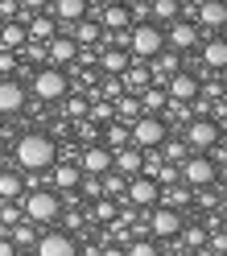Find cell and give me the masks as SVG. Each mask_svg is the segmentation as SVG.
Masks as SVG:
<instances>
[{
    "label": "cell",
    "mask_w": 227,
    "mask_h": 256,
    "mask_svg": "<svg viewBox=\"0 0 227 256\" xmlns=\"http://www.w3.org/2000/svg\"><path fill=\"white\" fill-rule=\"evenodd\" d=\"M87 4H91V12H95V8H104V4H108V0H87Z\"/></svg>",
    "instance_id": "cell-46"
},
{
    "label": "cell",
    "mask_w": 227,
    "mask_h": 256,
    "mask_svg": "<svg viewBox=\"0 0 227 256\" xmlns=\"http://www.w3.org/2000/svg\"><path fill=\"white\" fill-rule=\"evenodd\" d=\"M186 145L190 153H206L219 145V120H206V116H194L186 124Z\"/></svg>",
    "instance_id": "cell-7"
},
{
    "label": "cell",
    "mask_w": 227,
    "mask_h": 256,
    "mask_svg": "<svg viewBox=\"0 0 227 256\" xmlns=\"http://www.w3.org/2000/svg\"><path fill=\"white\" fill-rule=\"evenodd\" d=\"M149 62H153V66H149L153 83H166L170 74H178V70H182V58H178V50H161V54H153Z\"/></svg>",
    "instance_id": "cell-21"
},
{
    "label": "cell",
    "mask_w": 227,
    "mask_h": 256,
    "mask_svg": "<svg viewBox=\"0 0 227 256\" xmlns=\"http://www.w3.org/2000/svg\"><path fill=\"white\" fill-rule=\"evenodd\" d=\"M83 174H91V178H104V174L112 170V149L108 145H91L83 153V166H78Z\"/></svg>",
    "instance_id": "cell-20"
},
{
    "label": "cell",
    "mask_w": 227,
    "mask_h": 256,
    "mask_svg": "<svg viewBox=\"0 0 227 256\" xmlns=\"http://www.w3.org/2000/svg\"><path fill=\"white\" fill-rule=\"evenodd\" d=\"M219 211H223V215H227V194H223V202H219Z\"/></svg>",
    "instance_id": "cell-47"
},
{
    "label": "cell",
    "mask_w": 227,
    "mask_h": 256,
    "mask_svg": "<svg viewBox=\"0 0 227 256\" xmlns=\"http://www.w3.org/2000/svg\"><path fill=\"white\" fill-rule=\"evenodd\" d=\"M17 21H25L29 42H50V38L58 34V21H54V17H46V12H42V17H38V12H21Z\"/></svg>",
    "instance_id": "cell-18"
},
{
    "label": "cell",
    "mask_w": 227,
    "mask_h": 256,
    "mask_svg": "<svg viewBox=\"0 0 227 256\" xmlns=\"http://www.w3.org/2000/svg\"><path fill=\"white\" fill-rule=\"evenodd\" d=\"M21 219H25V211H21V206H12V198L0 202V223H21Z\"/></svg>",
    "instance_id": "cell-39"
},
{
    "label": "cell",
    "mask_w": 227,
    "mask_h": 256,
    "mask_svg": "<svg viewBox=\"0 0 227 256\" xmlns=\"http://www.w3.org/2000/svg\"><path fill=\"white\" fill-rule=\"evenodd\" d=\"M21 108H25V87L17 78H0V116H12Z\"/></svg>",
    "instance_id": "cell-19"
},
{
    "label": "cell",
    "mask_w": 227,
    "mask_h": 256,
    "mask_svg": "<svg viewBox=\"0 0 227 256\" xmlns=\"http://www.w3.org/2000/svg\"><path fill=\"white\" fill-rule=\"evenodd\" d=\"M149 232L157 240H174L178 232H182V211H178V206H157V211L149 215Z\"/></svg>",
    "instance_id": "cell-12"
},
{
    "label": "cell",
    "mask_w": 227,
    "mask_h": 256,
    "mask_svg": "<svg viewBox=\"0 0 227 256\" xmlns=\"http://www.w3.org/2000/svg\"><path fill=\"white\" fill-rule=\"evenodd\" d=\"M116 116V108L112 104H100V108H91V120H112Z\"/></svg>",
    "instance_id": "cell-43"
},
{
    "label": "cell",
    "mask_w": 227,
    "mask_h": 256,
    "mask_svg": "<svg viewBox=\"0 0 227 256\" xmlns=\"http://www.w3.org/2000/svg\"><path fill=\"white\" fill-rule=\"evenodd\" d=\"M194 4H198V0H194Z\"/></svg>",
    "instance_id": "cell-49"
},
{
    "label": "cell",
    "mask_w": 227,
    "mask_h": 256,
    "mask_svg": "<svg viewBox=\"0 0 227 256\" xmlns=\"http://www.w3.org/2000/svg\"><path fill=\"white\" fill-rule=\"evenodd\" d=\"M198 25H206V29H223L227 25V0H198L194 8H186Z\"/></svg>",
    "instance_id": "cell-13"
},
{
    "label": "cell",
    "mask_w": 227,
    "mask_h": 256,
    "mask_svg": "<svg viewBox=\"0 0 227 256\" xmlns=\"http://www.w3.org/2000/svg\"><path fill=\"white\" fill-rule=\"evenodd\" d=\"M0 256H17V244H12L8 236H0Z\"/></svg>",
    "instance_id": "cell-44"
},
{
    "label": "cell",
    "mask_w": 227,
    "mask_h": 256,
    "mask_svg": "<svg viewBox=\"0 0 227 256\" xmlns=\"http://www.w3.org/2000/svg\"><path fill=\"white\" fill-rule=\"evenodd\" d=\"M166 95L178 100V104H190V100H198V95H202V78L194 74V70H178V74L166 78Z\"/></svg>",
    "instance_id": "cell-9"
},
{
    "label": "cell",
    "mask_w": 227,
    "mask_h": 256,
    "mask_svg": "<svg viewBox=\"0 0 227 256\" xmlns=\"http://www.w3.org/2000/svg\"><path fill=\"white\" fill-rule=\"evenodd\" d=\"M124 202H128V206H157V202H161V186H157V178H149V174L128 178V186H124Z\"/></svg>",
    "instance_id": "cell-8"
},
{
    "label": "cell",
    "mask_w": 227,
    "mask_h": 256,
    "mask_svg": "<svg viewBox=\"0 0 227 256\" xmlns=\"http://www.w3.org/2000/svg\"><path fill=\"white\" fill-rule=\"evenodd\" d=\"M87 17H95L104 29H112V34H124L128 29V21H132V8L124 4V0H108L104 8H95V12H87Z\"/></svg>",
    "instance_id": "cell-10"
},
{
    "label": "cell",
    "mask_w": 227,
    "mask_h": 256,
    "mask_svg": "<svg viewBox=\"0 0 227 256\" xmlns=\"http://www.w3.org/2000/svg\"><path fill=\"white\" fill-rule=\"evenodd\" d=\"M112 170L124 174V178H136V174L144 170V149H136V145H120V149H112Z\"/></svg>",
    "instance_id": "cell-14"
},
{
    "label": "cell",
    "mask_w": 227,
    "mask_h": 256,
    "mask_svg": "<svg viewBox=\"0 0 227 256\" xmlns=\"http://www.w3.org/2000/svg\"><path fill=\"white\" fill-rule=\"evenodd\" d=\"M136 100H140V112H149V116H161V112H166V104H170L166 83H149V87L136 95Z\"/></svg>",
    "instance_id": "cell-22"
},
{
    "label": "cell",
    "mask_w": 227,
    "mask_h": 256,
    "mask_svg": "<svg viewBox=\"0 0 227 256\" xmlns=\"http://www.w3.org/2000/svg\"><path fill=\"white\" fill-rule=\"evenodd\" d=\"M149 83H153V74H149V66H140V62L124 70V87H128V95H140Z\"/></svg>",
    "instance_id": "cell-29"
},
{
    "label": "cell",
    "mask_w": 227,
    "mask_h": 256,
    "mask_svg": "<svg viewBox=\"0 0 227 256\" xmlns=\"http://www.w3.org/2000/svg\"><path fill=\"white\" fill-rule=\"evenodd\" d=\"M223 104H227V87H223Z\"/></svg>",
    "instance_id": "cell-48"
},
{
    "label": "cell",
    "mask_w": 227,
    "mask_h": 256,
    "mask_svg": "<svg viewBox=\"0 0 227 256\" xmlns=\"http://www.w3.org/2000/svg\"><path fill=\"white\" fill-rule=\"evenodd\" d=\"M25 42H29L25 21H8V25H0V50H21Z\"/></svg>",
    "instance_id": "cell-26"
},
{
    "label": "cell",
    "mask_w": 227,
    "mask_h": 256,
    "mask_svg": "<svg viewBox=\"0 0 227 256\" xmlns=\"http://www.w3.org/2000/svg\"><path fill=\"white\" fill-rule=\"evenodd\" d=\"M104 190H108V194H124V186H128V178H124V174H104V182H100Z\"/></svg>",
    "instance_id": "cell-37"
},
{
    "label": "cell",
    "mask_w": 227,
    "mask_h": 256,
    "mask_svg": "<svg viewBox=\"0 0 227 256\" xmlns=\"http://www.w3.org/2000/svg\"><path fill=\"white\" fill-rule=\"evenodd\" d=\"M34 248H38V256H78V244L70 232H46V236H38Z\"/></svg>",
    "instance_id": "cell-11"
},
{
    "label": "cell",
    "mask_w": 227,
    "mask_h": 256,
    "mask_svg": "<svg viewBox=\"0 0 227 256\" xmlns=\"http://www.w3.org/2000/svg\"><path fill=\"white\" fill-rule=\"evenodd\" d=\"M166 46L170 50H194L198 46V25L194 21H170V29H166Z\"/></svg>",
    "instance_id": "cell-16"
},
{
    "label": "cell",
    "mask_w": 227,
    "mask_h": 256,
    "mask_svg": "<svg viewBox=\"0 0 227 256\" xmlns=\"http://www.w3.org/2000/svg\"><path fill=\"white\" fill-rule=\"evenodd\" d=\"M120 145H132L128 124H112V128H108V149H120Z\"/></svg>",
    "instance_id": "cell-35"
},
{
    "label": "cell",
    "mask_w": 227,
    "mask_h": 256,
    "mask_svg": "<svg viewBox=\"0 0 227 256\" xmlns=\"http://www.w3.org/2000/svg\"><path fill=\"white\" fill-rule=\"evenodd\" d=\"M178 236H186L190 248H202L206 244V228H186V223H182V232H178Z\"/></svg>",
    "instance_id": "cell-38"
},
{
    "label": "cell",
    "mask_w": 227,
    "mask_h": 256,
    "mask_svg": "<svg viewBox=\"0 0 227 256\" xmlns=\"http://www.w3.org/2000/svg\"><path fill=\"white\" fill-rule=\"evenodd\" d=\"M100 66L108 74H124L128 66H132V54H128L124 46H108V50H100Z\"/></svg>",
    "instance_id": "cell-23"
},
{
    "label": "cell",
    "mask_w": 227,
    "mask_h": 256,
    "mask_svg": "<svg viewBox=\"0 0 227 256\" xmlns=\"http://www.w3.org/2000/svg\"><path fill=\"white\" fill-rule=\"evenodd\" d=\"M161 50H166V29H161L157 21H140V25L128 29V54H132L136 62H149Z\"/></svg>",
    "instance_id": "cell-2"
},
{
    "label": "cell",
    "mask_w": 227,
    "mask_h": 256,
    "mask_svg": "<svg viewBox=\"0 0 227 256\" xmlns=\"http://www.w3.org/2000/svg\"><path fill=\"white\" fill-rule=\"evenodd\" d=\"M50 0H21V12H46Z\"/></svg>",
    "instance_id": "cell-42"
},
{
    "label": "cell",
    "mask_w": 227,
    "mask_h": 256,
    "mask_svg": "<svg viewBox=\"0 0 227 256\" xmlns=\"http://www.w3.org/2000/svg\"><path fill=\"white\" fill-rule=\"evenodd\" d=\"M78 182H83V170H78V166H66V162H62V166L54 170V186H58V190H74Z\"/></svg>",
    "instance_id": "cell-30"
},
{
    "label": "cell",
    "mask_w": 227,
    "mask_h": 256,
    "mask_svg": "<svg viewBox=\"0 0 227 256\" xmlns=\"http://www.w3.org/2000/svg\"><path fill=\"white\" fill-rule=\"evenodd\" d=\"M66 91H70V74L62 66H42L34 74V95H38V100L54 104V100H66Z\"/></svg>",
    "instance_id": "cell-6"
},
{
    "label": "cell",
    "mask_w": 227,
    "mask_h": 256,
    "mask_svg": "<svg viewBox=\"0 0 227 256\" xmlns=\"http://www.w3.org/2000/svg\"><path fill=\"white\" fill-rule=\"evenodd\" d=\"M116 116H120V124H132L136 116H144V112H140V100H136V95H124V100L116 104Z\"/></svg>",
    "instance_id": "cell-32"
},
{
    "label": "cell",
    "mask_w": 227,
    "mask_h": 256,
    "mask_svg": "<svg viewBox=\"0 0 227 256\" xmlns=\"http://www.w3.org/2000/svg\"><path fill=\"white\" fill-rule=\"evenodd\" d=\"M128 136H132L136 149H157L161 140L170 136V124L161 116H149V112H144V116H136L132 124H128Z\"/></svg>",
    "instance_id": "cell-4"
},
{
    "label": "cell",
    "mask_w": 227,
    "mask_h": 256,
    "mask_svg": "<svg viewBox=\"0 0 227 256\" xmlns=\"http://www.w3.org/2000/svg\"><path fill=\"white\" fill-rule=\"evenodd\" d=\"M206 244H210V252H215V256H227V236H223V232L206 236Z\"/></svg>",
    "instance_id": "cell-41"
},
{
    "label": "cell",
    "mask_w": 227,
    "mask_h": 256,
    "mask_svg": "<svg viewBox=\"0 0 227 256\" xmlns=\"http://www.w3.org/2000/svg\"><path fill=\"white\" fill-rule=\"evenodd\" d=\"M54 157H58V145H54V136H46V132H25L17 140V166L29 170V174L50 170Z\"/></svg>",
    "instance_id": "cell-1"
},
{
    "label": "cell",
    "mask_w": 227,
    "mask_h": 256,
    "mask_svg": "<svg viewBox=\"0 0 227 256\" xmlns=\"http://www.w3.org/2000/svg\"><path fill=\"white\" fill-rule=\"evenodd\" d=\"M91 219H100V223H112V219H116V202H112V198H100V202L91 206Z\"/></svg>",
    "instance_id": "cell-36"
},
{
    "label": "cell",
    "mask_w": 227,
    "mask_h": 256,
    "mask_svg": "<svg viewBox=\"0 0 227 256\" xmlns=\"http://www.w3.org/2000/svg\"><path fill=\"white\" fill-rule=\"evenodd\" d=\"M153 178H157V186H174V182H178V166H161Z\"/></svg>",
    "instance_id": "cell-40"
},
{
    "label": "cell",
    "mask_w": 227,
    "mask_h": 256,
    "mask_svg": "<svg viewBox=\"0 0 227 256\" xmlns=\"http://www.w3.org/2000/svg\"><path fill=\"white\" fill-rule=\"evenodd\" d=\"M70 38H74L78 46H100V42H104V25L95 21V17H83V21L70 25Z\"/></svg>",
    "instance_id": "cell-24"
},
{
    "label": "cell",
    "mask_w": 227,
    "mask_h": 256,
    "mask_svg": "<svg viewBox=\"0 0 227 256\" xmlns=\"http://www.w3.org/2000/svg\"><path fill=\"white\" fill-rule=\"evenodd\" d=\"M149 12H153L157 25H170V21L182 17V0H149Z\"/></svg>",
    "instance_id": "cell-28"
},
{
    "label": "cell",
    "mask_w": 227,
    "mask_h": 256,
    "mask_svg": "<svg viewBox=\"0 0 227 256\" xmlns=\"http://www.w3.org/2000/svg\"><path fill=\"white\" fill-rule=\"evenodd\" d=\"M157 149H161V157H170L174 166H178V162H186V157H190V145H186V140H170V136H166V140H161Z\"/></svg>",
    "instance_id": "cell-31"
},
{
    "label": "cell",
    "mask_w": 227,
    "mask_h": 256,
    "mask_svg": "<svg viewBox=\"0 0 227 256\" xmlns=\"http://www.w3.org/2000/svg\"><path fill=\"white\" fill-rule=\"evenodd\" d=\"M25 194V178H21V174L17 170H0V202H17Z\"/></svg>",
    "instance_id": "cell-27"
},
{
    "label": "cell",
    "mask_w": 227,
    "mask_h": 256,
    "mask_svg": "<svg viewBox=\"0 0 227 256\" xmlns=\"http://www.w3.org/2000/svg\"><path fill=\"white\" fill-rule=\"evenodd\" d=\"M46 54H50L54 66H70V62L78 58V42L70 34H54L50 42H46Z\"/></svg>",
    "instance_id": "cell-17"
},
{
    "label": "cell",
    "mask_w": 227,
    "mask_h": 256,
    "mask_svg": "<svg viewBox=\"0 0 227 256\" xmlns=\"http://www.w3.org/2000/svg\"><path fill=\"white\" fill-rule=\"evenodd\" d=\"M124 252H128V256H157L161 248H157V240H128Z\"/></svg>",
    "instance_id": "cell-34"
},
{
    "label": "cell",
    "mask_w": 227,
    "mask_h": 256,
    "mask_svg": "<svg viewBox=\"0 0 227 256\" xmlns=\"http://www.w3.org/2000/svg\"><path fill=\"white\" fill-rule=\"evenodd\" d=\"M178 178H182L190 190H202V186H215V178H219V166L210 162L206 153H190L186 162H182V170H178Z\"/></svg>",
    "instance_id": "cell-5"
},
{
    "label": "cell",
    "mask_w": 227,
    "mask_h": 256,
    "mask_svg": "<svg viewBox=\"0 0 227 256\" xmlns=\"http://www.w3.org/2000/svg\"><path fill=\"white\" fill-rule=\"evenodd\" d=\"M104 256H128L124 248H104Z\"/></svg>",
    "instance_id": "cell-45"
},
{
    "label": "cell",
    "mask_w": 227,
    "mask_h": 256,
    "mask_svg": "<svg viewBox=\"0 0 227 256\" xmlns=\"http://www.w3.org/2000/svg\"><path fill=\"white\" fill-rule=\"evenodd\" d=\"M202 66L206 70H227V38L202 42Z\"/></svg>",
    "instance_id": "cell-25"
},
{
    "label": "cell",
    "mask_w": 227,
    "mask_h": 256,
    "mask_svg": "<svg viewBox=\"0 0 227 256\" xmlns=\"http://www.w3.org/2000/svg\"><path fill=\"white\" fill-rule=\"evenodd\" d=\"M12 244H17V248H29V244H38V236H34V223H29V219H21V223H12Z\"/></svg>",
    "instance_id": "cell-33"
},
{
    "label": "cell",
    "mask_w": 227,
    "mask_h": 256,
    "mask_svg": "<svg viewBox=\"0 0 227 256\" xmlns=\"http://www.w3.org/2000/svg\"><path fill=\"white\" fill-rule=\"evenodd\" d=\"M21 211H25L29 223H54L62 202H58L54 190H29V194H21Z\"/></svg>",
    "instance_id": "cell-3"
},
{
    "label": "cell",
    "mask_w": 227,
    "mask_h": 256,
    "mask_svg": "<svg viewBox=\"0 0 227 256\" xmlns=\"http://www.w3.org/2000/svg\"><path fill=\"white\" fill-rule=\"evenodd\" d=\"M91 12L87 0H50V17L58 21V29H70L74 21H83Z\"/></svg>",
    "instance_id": "cell-15"
}]
</instances>
